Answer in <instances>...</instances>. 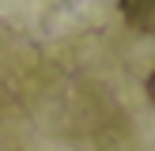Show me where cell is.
<instances>
[{
	"label": "cell",
	"instance_id": "6da1fadb",
	"mask_svg": "<svg viewBox=\"0 0 155 151\" xmlns=\"http://www.w3.org/2000/svg\"><path fill=\"white\" fill-rule=\"evenodd\" d=\"M121 15L136 34H155V0H121Z\"/></svg>",
	"mask_w": 155,
	"mask_h": 151
},
{
	"label": "cell",
	"instance_id": "7a4b0ae2",
	"mask_svg": "<svg viewBox=\"0 0 155 151\" xmlns=\"http://www.w3.org/2000/svg\"><path fill=\"white\" fill-rule=\"evenodd\" d=\"M148 98H151V106H155V72L148 76Z\"/></svg>",
	"mask_w": 155,
	"mask_h": 151
}]
</instances>
